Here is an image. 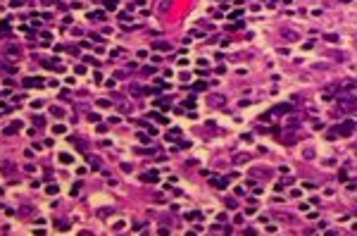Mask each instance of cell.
<instances>
[{"instance_id":"cell-6","label":"cell","mask_w":357,"mask_h":236,"mask_svg":"<svg viewBox=\"0 0 357 236\" xmlns=\"http://www.w3.org/2000/svg\"><path fill=\"white\" fill-rule=\"evenodd\" d=\"M155 48H157V50H171V45H169V43H164V41H157V43H155Z\"/></svg>"},{"instance_id":"cell-9","label":"cell","mask_w":357,"mask_h":236,"mask_svg":"<svg viewBox=\"0 0 357 236\" xmlns=\"http://www.w3.org/2000/svg\"><path fill=\"white\" fill-rule=\"evenodd\" d=\"M91 19H95V22H102V19H105V12H93V14H91Z\"/></svg>"},{"instance_id":"cell-4","label":"cell","mask_w":357,"mask_h":236,"mask_svg":"<svg viewBox=\"0 0 357 236\" xmlns=\"http://www.w3.org/2000/svg\"><path fill=\"white\" fill-rule=\"evenodd\" d=\"M71 160H74V158H71L69 153H60V162H62V165H69Z\"/></svg>"},{"instance_id":"cell-7","label":"cell","mask_w":357,"mask_h":236,"mask_svg":"<svg viewBox=\"0 0 357 236\" xmlns=\"http://www.w3.org/2000/svg\"><path fill=\"white\" fill-rule=\"evenodd\" d=\"M105 10L114 12V10H117V0H107V2H105Z\"/></svg>"},{"instance_id":"cell-1","label":"cell","mask_w":357,"mask_h":236,"mask_svg":"<svg viewBox=\"0 0 357 236\" xmlns=\"http://www.w3.org/2000/svg\"><path fill=\"white\" fill-rule=\"evenodd\" d=\"M352 131H355V122H343V124H336L328 136H331V138H333V136H350Z\"/></svg>"},{"instance_id":"cell-11","label":"cell","mask_w":357,"mask_h":236,"mask_svg":"<svg viewBox=\"0 0 357 236\" xmlns=\"http://www.w3.org/2000/svg\"><path fill=\"white\" fill-rule=\"evenodd\" d=\"M324 38L328 41V43H336V41H338V36H336V34H326Z\"/></svg>"},{"instance_id":"cell-5","label":"cell","mask_w":357,"mask_h":236,"mask_svg":"<svg viewBox=\"0 0 357 236\" xmlns=\"http://www.w3.org/2000/svg\"><path fill=\"white\" fill-rule=\"evenodd\" d=\"M143 181H150V184H155V181H157V174H155V172H150V174H143Z\"/></svg>"},{"instance_id":"cell-10","label":"cell","mask_w":357,"mask_h":236,"mask_svg":"<svg viewBox=\"0 0 357 236\" xmlns=\"http://www.w3.org/2000/svg\"><path fill=\"white\" fill-rule=\"evenodd\" d=\"M291 110H293L291 105H279V107H276L274 112H291Z\"/></svg>"},{"instance_id":"cell-2","label":"cell","mask_w":357,"mask_h":236,"mask_svg":"<svg viewBox=\"0 0 357 236\" xmlns=\"http://www.w3.org/2000/svg\"><path fill=\"white\" fill-rule=\"evenodd\" d=\"M19 129H22V122H14V124H10V127L5 129V134H7V136H12V134H17Z\"/></svg>"},{"instance_id":"cell-13","label":"cell","mask_w":357,"mask_h":236,"mask_svg":"<svg viewBox=\"0 0 357 236\" xmlns=\"http://www.w3.org/2000/svg\"><path fill=\"white\" fill-rule=\"evenodd\" d=\"M53 115H55V117H65V115H62V110H60V107H53Z\"/></svg>"},{"instance_id":"cell-3","label":"cell","mask_w":357,"mask_h":236,"mask_svg":"<svg viewBox=\"0 0 357 236\" xmlns=\"http://www.w3.org/2000/svg\"><path fill=\"white\" fill-rule=\"evenodd\" d=\"M41 84H43L41 79H24V86H26V88H29V86H41Z\"/></svg>"},{"instance_id":"cell-15","label":"cell","mask_w":357,"mask_h":236,"mask_svg":"<svg viewBox=\"0 0 357 236\" xmlns=\"http://www.w3.org/2000/svg\"><path fill=\"white\" fill-rule=\"evenodd\" d=\"M245 160H250V155H238L236 158V162H245Z\"/></svg>"},{"instance_id":"cell-14","label":"cell","mask_w":357,"mask_h":236,"mask_svg":"<svg viewBox=\"0 0 357 236\" xmlns=\"http://www.w3.org/2000/svg\"><path fill=\"white\" fill-rule=\"evenodd\" d=\"M33 122H36V127H43V124H45V119H43V117H36Z\"/></svg>"},{"instance_id":"cell-8","label":"cell","mask_w":357,"mask_h":236,"mask_svg":"<svg viewBox=\"0 0 357 236\" xmlns=\"http://www.w3.org/2000/svg\"><path fill=\"white\" fill-rule=\"evenodd\" d=\"M57 191H60V188H57V184H50V186L45 188V193H50V196H55Z\"/></svg>"},{"instance_id":"cell-16","label":"cell","mask_w":357,"mask_h":236,"mask_svg":"<svg viewBox=\"0 0 357 236\" xmlns=\"http://www.w3.org/2000/svg\"><path fill=\"white\" fill-rule=\"evenodd\" d=\"M22 2H24V0H10V7H19Z\"/></svg>"},{"instance_id":"cell-12","label":"cell","mask_w":357,"mask_h":236,"mask_svg":"<svg viewBox=\"0 0 357 236\" xmlns=\"http://www.w3.org/2000/svg\"><path fill=\"white\" fill-rule=\"evenodd\" d=\"M2 174H5V176L10 174V162H2Z\"/></svg>"},{"instance_id":"cell-17","label":"cell","mask_w":357,"mask_h":236,"mask_svg":"<svg viewBox=\"0 0 357 236\" xmlns=\"http://www.w3.org/2000/svg\"><path fill=\"white\" fill-rule=\"evenodd\" d=\"M286 36H288V41H298V34H293V31H286Z\"/></svg>"}]
</instances>
